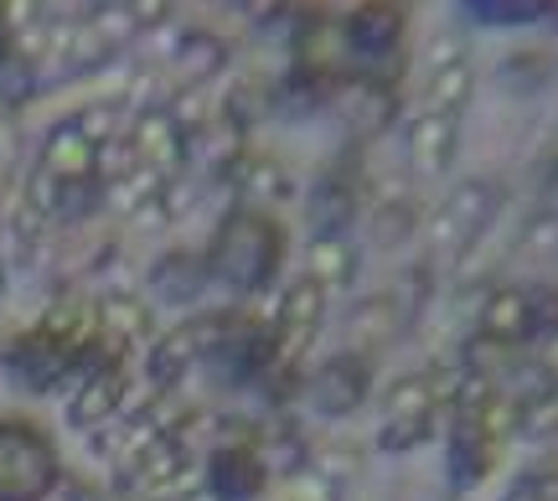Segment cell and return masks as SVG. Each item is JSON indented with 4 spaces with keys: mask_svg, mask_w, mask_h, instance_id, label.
Wrapping results in <instances>:
<instances>
[{
    "mask_svg": "<svg viewBox=\"0 0 558 501\" xmlns=\"http://www.w3.org/2000/svg\"><path fill=\"white\" fill-rule=\"evenodd\" d=\"M279 254H284V239H279V222L269 212H254V207H239L228 212L222 228L213 233V248H207V274L222 280L239 295H254L275 280Z\"/></svg>",
    "mask_w": 558,
    "mask_h": 501,
    "instance_id": "cell-1",
    "label": "cell"
},
{
    "mask_svg": "<svg viewBox=\"0 0 558 501\" xmlns=\"http://www.w3.org/2000/svg\"><path fill=\"white\" fill-rule=\"evenodd\" d=\"M58 491V450L32 419H0V501H47Z\"/></svg>",
    "mask_w": 558,
    "mask_h": 501,
    "instance_id": "cell-2",
    "label": "cell"
},
{
    "mask_svg": "<svg viewBox=\"0 0 558 501\" xmlns=\"http://www.w3.org/2000/svg\"><path fill=\"white\" fill-rule=\"evenodd\" d=\"M73 367H78V357H73L62 341L47 337V331L16 337L11 346H5V372H11V382L26 388V393H47V388L62 382Z\"/></svg>",
    "mask_w": 558,
    "mask_h": 501,
    "instance_id": "cell-3",
    "label": "cell"
},
{
    "mask_svg": "<svg viewBox=\"0 0 558 501\" xmlns=\"http://www.w3.org/2000/svg\"><path fill=\"white\" fill-rule=\"evenodd\" d=\"M367 378H373V367L362 352H341V357L320 362L316 378H311V408L326 414V419H341V414H352L362 399H367Z\"/></svg>",
    "mask_w": 558,
    "mask_h": 501,
    "instance_id": "cell-4",
    "label": "cell"
},
{
    "mask_svg": "<svg viewBox=\"0 0 558 501\" xmlns=\"http://www.w3.org/2000/svg\"><path fill=\"white\" fill-rule=\"evenodd\" d=\"M341 32H347V52L362 62H378L388 58L403 37V5L399 0H367L357 5L352 16L341 21Z\"/></svg>",
    "mask_w": 558,
    "mask_h": 501,
    "instance_id": "cell-5",
    "label": "cell"
},
{
    "mask_svg": "<svg viewBox=\"0 0 558 501\" xmlns=\"http://www.w3.org/2000/svg\"><path fill=\"white\" fill-rule=\"evenodd\" d=\"M264 481H269V465L248 444H222L207 461V486H213L218 501H254L264 491Z\"/></svg>",
    "mask_w": 558,
    "mask_h": 501,
    "instance_id": "cell-6",
    "label": "cell"
},
{
    "mask_svg": "<svg viewBox=\"0 0 558 501\" xmlns=\"http://www.w3.org/2000/svg\"><path fill=\"white\" fill-rule=\"evenodd\" d=\"M320 310H326V290H320L316 280H295L284 290V301H279V326H275V346L284 357L305 352V341L316 337V326H320Z\"/></svg>",
    "mask_w": 558,
    "mask_h": 501,
    "instance_id": "cell-7",
    "label": "cell"
},
{
    "mask_svg": "<svg viewBox=\"0 0 558 501\" xmlns=\"http://www.w3.org/2000/svg\"><path fill=\"white\" fill-rule=\"evenodd\" d=\"M124 403V367L120 362H104V367H88V382H83L73 403H68V419L78 429H99L120 414Z\"/></svg>",
    "mask_w": 558,
    "mask_h": 501,
    "instance_id": "cell-8",
    "label": "cell"
},
{
    "mask_svg": "<svg viewBox=\"0 0 558 501\" xmlns=\"http://www.w3.org/2000/svg\"><path fill=\"white\" fill-rule=\"evenodd\" d=\"M41 171L58 181H83V176H99V145L88 140L78 130V120L58 124L47 145H41Z\"/></svg>",
    "mask_w": 558,
    "mask_h": 501,
    "instance_id": "cell-9",
    "label": "cell"
},
{
    "mask_svg": "<svg viewBox=\"0 0 558 501\" xmlns=\"http://www.w3.org/2000/svg\"><path fill=\"white\" fill-rule=\"evenodd\" d=\"M135 156H140V166H150V171H177L181 161H186V135H181V124L171 120V114H145L140 120V130H135Z\"/></svg>",
    "mask_w": 558,
    "mask_h": 501,
    "instance_id": "cell-10",
    "label": "cell"
},
{
    "mask_svg": "<svg viewBox=\"0 0 558 501\" xmlns=\"http://www.w3.org/2000/svg\"><path fill=\"white\" fill-rule=\"evenodd\" d=\"M207 259L197 254H166V259L150 269V290H156V301L166 305H192L207 290Z\"/></svg>",
    "mask_w": 558,
    "mask_h": 501,
    "instance_id": "cell-11",
    "label": "cell"
},
{
    "mask_svg": "<svg viewBox=\"0 0 558 501\" xmlns=\"http://www.w3.org/2000/svg\"><path fill=\"white\" fill-rule=\"evenodd\" d=\"M357 274V254H352V243L341 239V233H320L311 243V269H305V280H316L320 290H341V284H352Z\"/></svg>",
    "mask_w": 558,
    "mask_h": 501,
    "instance_id": "cell-12",
    "label": "cell"
},
{
    "mask_svg": "<svg viewBox=\"0 0 558 501\" xmlns=\"http://www.w3.org/2000/svg\"><path fill=\"white\" fill-rule=\"evenodd\" d=\"M481 326H486V337L501 341V346L527 341V331H533V301H527V295H518V290H501L497 301L486 305Z\"/></svg>",
    "mask_w": 558,
    "mask_h": 501,
    "instance_id": "cell-13",
    "label": "cell"
},
{
    "mask_svg": "<svg viewBox=\"0 0 558 501\" xmlns=\"http://www.w3.org/2000/svg\"><path fill=\"white\" fill-rule=\"evenodd\" d=\"M481 207H486V192H481V186H465V192H460V197L435 218V239L445 243L450 254H456V248H465V239L476 233Z\"/></svg>",
    "mask_w": 558,
    "mask_h": 501,
    "instance_id": "cell-14",
    "label": "cell"
},
{
    "mask_svg": "<svg viewBox=\"0 0 558 501\" xmlns=\"http://www.w3.org/2000/svg\"><path fill=\"white\" fill-rule=\"evenodd\" d=\"M393 331H399L393 301H388V295H373V301H362L357 310H352L347 341H352V346H383V341H393Z\"/></svg>",
    "mask_w": 558,
    "mask_h": 501,
    "instance_id": "cell-15",
    "label": "cell"
},
{
    "mask_svg": "<svg viewBox=\"0 0 558 501\" xmlns=\"http://www.w3.org/2000/svg\"><path fill=\"white\" fill-rule=\"evenodd\" d=\"M145 326H150V316H145V305L130 301V295H114V301L99 305V337L104 341L145 337Z\"/></svg>",
    "mask_w": 558,
    "mask_h": 501,
    "instance_id": "cell-16",
    "label": "cell"
},
{
    "mask_svg": "<svg viewBox=\"0 0 558 501\" xmlns=\"http://www.w3.org/2000/svg\"><path fill=\"white\" fill-rule=\"evenodd\" d=\"M409 156H414L418 171H439V166L450 161V120H424L414 130V140H409Z\"/></svg>",
    "mask_w": 558,
    "mask_h": 501,
    "instance_id": "cell-17",
    "label": "cell"
},
{
    "mask_svg": "<svg viewBox=\"0 0 558 501\" xmlns=\"http://www.w3.org/2000/svg\"><path fill=\"white\" fill-rule=\"evenodd\" d=\"M32 88H37V58L32 52H21V47H5L0 52V99H32Z\"/></svg>",
    "mask_w": 558,
    "mask_h": 501,
    "instance_id": "cell-18",
    "label": "cell"
},
{
    "mask_svg": "<svg viewBox=\"0 0 558 501\" xmlns=\"http://www.w3.org/2000/svg\"><path fill=\"white\" fill-rule=\"evenodd\" d=\"M311 218L320 222V233H341V222L352 218V192L337 176H326L316 186V197H311Z\"/></svg>",
    "mask_w": 558,
    "mask_h": 501,
    "instance_id": "cell-19",
    "label": "cell"
},
{
    "mask_svg": "<svg viewBox=\"0 0 558 501\" xmlns=\"http://www.w3.org/2000/svg\"><path fill=\"white\" fill-rule=\"evenodd\" d=\"M435 414V388L424 378H403L388 393V419H429Z\"/></svg>",
    "mask_w": 558,
    "mask_h": 501,
    "instance_id": "cell-20",
    "label": "cell"
},
{
    "mask_svg": "<svg viewBox=\"0 0 558 501\" xmlns=\"http://www.w3.org/2000/svg\"><path fill=\"white\" fill-rule=\"evenodd\" d=\"M181 83H202V78H213L218 73V62H222V47L213 37H186L181 41Z\"/></svg>",
    "mask_w": 558,
    "mask_h": 501,
    "instance_id": "cell-21",
    "label": "cell"
},
{
    "mask_svg": "<svg viewBox=\"0 0 558 501\" xmlns=\"http://www.w3.org/2000/svg\"><path fill=\"white\" fill-rule=\"evenodd\" d=\"M476 5L481 21H492V26H518V21H538L554 0H471Z\"/></svg>",
    "mask_w": 558,
    "mask_h": 501,
    "instance_id": "cell-22",
    "label": "cell"
},
{
    "mask_svg": "<svg viewBox=\"0 0 558 501\" xmlns=\"http://www.w3.org/2000/svg\"><path fill=\"white\" fill-rule=\"evenodd\" d=\"M424 435H429V419H388L383 450H409V444H418Z\"/></svg>",
    "mask_w": 558,
    "mask_h": 501,
    "instance_id": "cell-23",
    "label": "cell"
},
{
    "mask_svg": "<svg viewBox=\"0 0 558 501\" xmlns=\"http://www.w3.org/2000/svg\"><path fill=\"white\" fill-rule=\"evenodd\" d=\"M124 11H130V21L150 26V21H160L166 11H171V0H124Z\"/></svg>",
    "mask_w": 558,
    "mask_h": 501,
    "instance_id": "cell-24",
    "label": "cell"
},
{
    "mask_svg": "<svg viewBox=\"0 0 558 501\" xmlns=\"http://www.w3.org/2000/svg\"><path fill=\"white\" fill-rule=\"evenodd\" d=\"M0 295H5V264H0Z\"/></svg>",
    "mask_w": 558,
    "mask_h": 501,
    "instance_id": "cell-25",
    "label": "cell"
},
{
    "mask_svg": "<svg viewBox=\"0 0 558 501\" xmlns=\"http://www.w3.org/2000/svg\"><path fill=\"white\" fill-rule=\"evenodd\" d=\"M218 5H248V0H218Z\"/></svg>",
    "mask_w": 558,
    "mask_h": 501,
    "instance_id": "cell-26",
    "label": "cell"
}]
</instances>
